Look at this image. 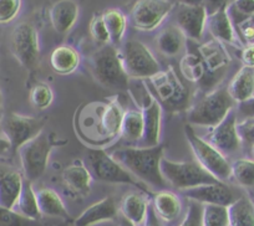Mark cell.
Returning a JSON list of instances; mask_svg holds the SVG:
<instances>
[{"mask_svg":"<svg viewBox=\"0 0 254 226\" xmlns=\"http://www.w3.org/2000/svg\"><path fill=\"white\" fill-rule=\"evenodd\" d=\"M112 158L132 176L153 188L165 189L167 181L161 173L163 147L161 144L145 148H121L112 153Z\"/></svg>","mask_w":254,"mask_h":226,"instance_id":"obj_1","label":"cell"},{"mask_svg":"<svg viewBox=\"0 0 254 226\" xmlns=\"http://www.w3.org/2000/svg\"><path fill=\"white\" fill-rule=\"evenodd\" d=\"M236 102L227 89L213 90L187 109V122L190 126L216 127L234 109Z\"/></svg>","mask_w":254,"mask_h":226,"instance_id":"obj_2","label":"cell"},{"mask_svg":"<svg viewBox=\"0 0 254 226\" xmlns=\"http://www.w3.org/2000/svg\"><path fill=\"white\" fill-rule=\"evenodd\" d=\"M91 69L96 81L107 89L124 91L130 87V77L125 71L121 52L111 44L104 45L92 55Z\"/></svg>","mask_w":254,"mask_h":226,"instance_id":"obj_3","label":"cell"},{"mask_svg":"<svg viewBox=\"0 0 254 226\" xmlns=\"http://www.w3.org/2000/svg\"><path fill=\"white\" fill-rule=\"evenodd\" d=\"M185 133L197 163H199L209 174H212L219 181H228L232 177V168L226 155L222 154L206 139L199 137L190 125H186Z\"/></svg>","mask_w":254,"mask_h":226,"instance_id":"obj_4","label":"cell"},{"mask_svg":"<svg viewBox=\"0 0 254 226\" xmlns=\"http://www.w3.org/2000/svg\"><path fill=\"white\" fill-rule=\"evenodd\" d=\"M161 173L170 185L180 190L219 181L197 162H172L162 158Z\"/></svg>","mask_w":254,"mask_h":226,"instance_id":"obj_5","label":"cell"},{"mask_svg":"<svg viewBox=\"0 0 254 226\" xmlns=\"http://www.w3.org/2000/svg\"><path fill=\"white\" fill-rule=\"evenodd\" d=\"M150 81L156 92L155 97L167 111L173 113L187 108L190 99V90L181 81L172 66L165 71L161 70L158 74L151 77Z\"/></svg>","mask_w":254,"mask_h":226,"instance_id":"obj_6","label":"cell"},{"mask_svg":"<svg viewBox=\"0 0 254 226\" xmlns=\"http://www.w3.org/2000/svg\"><path fill=\"white\" fill-rule=\"evenodd\" d=\"M55 142L50 135L43 132L18 149L24 176L28 181H38L45 173Z\"/></svg>","mask_w":254,"mask_h":226,"instance_id":"obj_7","label":"cell"},{"mask_svg":"<svg viewBox=\"0 0 254 226\" xmlns=\"http://www.w3.org/2000/svg\"><path fill=\"white\" fill-rule=\"evenodd\" d=\"M125 111L119 101H110L97 106L95 115L90 118L92 123L86 127L80 128L82 135L89 137L91 131H94V140L92 142L102 143L114 139L121 131L122 118ZM92 139V138H91Z\"/></svg>","mask_w":254,"mask_h":226,"instance_id":"obj_8","label":"cell"},{"mask_svg":"<svg viewBox=\"0 0 254 226\" xmlns=\"http://www.w3.org/2000/svg\"><path fill=\"white\" fill-rule=\"evenodd\" d=\"M121 59L128 77L148 79L161 71V67L150 48L137 40H128L124 44Z\"/></svg>","mask_w":254,"mask_h":226,"instance_id":"obj_9","label":"cell"},{"mask_svg":"<svg viewBox=\"0 0 254 226\" xmlns=\"http://www.w3.org/2000/svg\"><path fill=\"white\" fill-rule=\"evenodd\" d=\"M10 50L19 64L26 70H34L40 60L39 35L30 23H20L13 29L10 35Z\"/></svg>","mask_w":254,"mask_h":226,"instance_id":"obj_10","label":"cell"},{"mask_svg":"<svg viewBox=\"0 0 254 226\" xmlns=\"http://www.w3.org/2000/svg\"><path fill=\"white\" fill-rule=\"evenodd\" d=\"M86 158L90 173L96 181L112 184H137L132 174L105 150L91 149Z\"/></svg>","mask_w":254,"mask_h":226,"instance_id":"obj_11","label":"cell"},{"mask_svg":"<svg viewBox=\"0 0 254 226\" xmlns=\"http://www.w3.org/2000/svg\"><path fill=\"white\" fill-rule=\"evenodd\" d=\"M0 128L11 148L18 150L26 142L35 138L44 131V122L39 118L9 113L0 121Z\"/></svg>","mask_w":254,"mask_h":226,"instance_id":"obj_12","label":"cell"},{"mask_svg":"<svg viewBox=\"0 0 254 226\" xmlns=\"http://www.w3.org/2000/svg\"><path fill=\"white\" fill-rule=\"evenodd\" d=\"M173 6L171 0H137L131 9V24L141 31L155 30L170 15Z\"/></svg>","mask_w":254,"mask_h":226,"instance_id":"obj_13","label":"cell"},{"mask_svg":"<svg viewBox=\"0 0 254 226\" xmlns=\"http://www.w3.org/2000/svg\"><path fill=\"white\" fill-rule=\"evenodd\" d=\"M237 112L232 109L221 123L212 128L207 136V142L211 143L223 155H233L242 148L241 138L237 132Z\"/></svg>","mask_w":254,"mask_h":226,"instance_id":"obj_14","label":"cell"},{"mask_svg":"<svg viewBox=\"0 0 254 226\" xmlns=\"http://www.w3.org/2000/svg\"><path fill=\"white\" fill-rule=\"evenodd\" d=\"M141 112L143 117V137L141 142L146 147L160 144L161 120H162V106L148 87H143Z\"/></svg>","mask_w":254,"mask_h":226,"instance_id":"obj_15","label":"cell"},{"mask_svg":"<svg viewBox=\"0 0 254 226\" xmlns=\"http://www.w3.org/2000/svg\"><path fill=\"white\" fill-rule=\"evenodd\" d=\"M204 5H182L180 4L175 14V25L183 35L192 41H201L207 23Z\"/></svg>","mask_w":254,"mask_h":226,"instance_id":"obj_16","label":"cell"},{"mask_svg":"<svg viewBox=\"0 0 254 226\" xmlns=\"http://www.w3.org/2000/svg\"><path fill=\"white\" fill-rule=\"evenodd\" d=\"M185 196L190 200L198 201L201 204H213L228 208L232 203L237 200L233 189L227 185L226 181H216L212 184L194 186L185 190Z\"/></svg>","mask_w":254,"mask_h":226,"instance_id":"obj_17","label":"cell"},{"mask_svg":"<svg viewBox=\"0 0 254 226\" xmlns=\"http://www.w3.org/2000/svg\"><path fill=\"white\" fill-rule=\"evenodd\" d=\"M196 48L201 56V59L203 60L204 65H206L209 79L214 84L218 80V76H222L226 72L229 62H231L228 52L224 48L223 44L216 39L202 44V45L197 46Z\"/></svg>","mask_w":254,"mask_h":226,"instance_id":"obj_18","label":"cell"},{"mask_svg":"<svg viewBox=\"0 0 254 226\" xmlns=\"http://www.w3.org/2000/svg\"><path fill=\"white\" fill-rule=\"evenodd\" d=\"M49 18L58 34H67L79 18V5L74 0H59L50 8Z\"/></svg>","mask_w":254,"mask_h":226,"instance_id":"obj_19","label":"cell"},{"mask_svg":"<svg viewBox=\"0 0 254 226\" xmlns=\"http://www.w3.org/2000/svg\"><path fill=\"white\" fill-rule=\"evenodd\" d=\"M206 28L211 33L216 40L221 41L222 44H229V45H241L238 36H237L236 29L227 14V9H221L213 14L207 16Z\"/></svg>","mask_w":254,"mask_h":226,"instance_id":"obj_20","label":"cell"},{"mask_svg":"<svg viewBox=\"0 0 254 226\" xmlns=\"http://www.w3.org/2000/svg\"><path fill=\"white\" fill-rule=\"evenodd\" d=\"M116 216V201L111 196H107L85 209L81 215L75 220V226H92L102 221L112 220Z\"/></svg>","mask_w":254,"mask_h":226,"instance_id":"obj_21","label":"cell"},{"mask_svg":"<svg viewBox=\"0 0 254 226\" xmlns=\"http://www.w3.org/2000/svg\"><path fill=\"white\" fill-rule=\"evenodd\" d=\"M63 181L70 190L76 194L86 195L90 191L92 176L84 162L74 160L64 169Z\"/></svg>","mask_w":254,"mask_h":226,"instance_id":"obj_22","label":"cell"},{"mask_svg":"<svg viewBox=\"0 0 254 226\" xmlns=\"http://www.w3.org/2000/svg\"><path fill=\"white\" fill-rule=\"evenodd\" d=\"M23 176L16 171L0 172V206L14 209L23 188Z\"/></svg>","mask_w":254,"mask_h":226,"instance_id":"obj_23","label":"cell"},{"mask_svg":"<svg viewBox=\"0 0 254 226\" xmlns=\"http://www.w3.org/2000/svg\"><path fill=\"white\" fill-rule=\"evenodd\" d=\"M187 45V38L176 25H167L156 36V47L167 57L177 56Z\"/></svg>","mask_w":254,"mask_h":226,"instance_id":"obj_24","label":"cell"},{"mask_svg":"<svg viewBox=\"0 0 254 226\" xmlns=\"http://www.w3.org/2000/svg\"><path fill=\"white\" fill-rule=\"evenodd\" d=\"M228 93L236 103L248 101L254 96V67L242 66L229 82Z\"/></svg>","mask_w":254,"mask_h":226,"instance_id":"obj_25","label":"cell"},{"mask_svg":"<svg viewBox=\"0 0 254 226\" xmlns=\"http://www.w3.org/2000/svg\"><path fill=\"white\" fill-rule=\"evenodd\" d=\"M80 53L69 45H61L54 48L50 55V66L56 74L70 75L79 67Z\"/></svg>","mask_w":254,"mask_h":226,"instance_id":"obj_26","label":"cell"},{"mask_svg":"<svg viewBox=\"0 0 254 226\" xmlns=\"http://www.w3.org/2000/svg\"><path fill=\"white\" fill-rule=\"evenodd\" d=\"M148 201L140 193H130L124 196L120 204V211L122 216L130 220L135 225L145 223L148 210Z\"/></svg>","mask_w":254,"mask_h":226,"instance_id":"obj_27","label":"cell"},{"mask_svg":"<svg viewBox=\"0 0 254 226\" xmlns=\"http://www.w3.org/2000/svg\"><path fill=\"white\" fill-rule=\"evenodd\" d=\"M38 206L41 215L53 216V218H69L66 206L61 196L50 188H43L36 191Z\"/></svg>","mask_w":254,"mask_h":226,"instance_id":"obj_28","label":"cell"},{"mask_svg":"<svg viewBox=\"0 0 254 226\" xmlns=\"http://www.w3.org/2000/svg\"><path fill=\"white\" fill-rule=\"evenodd\" d=\"M152 208L157 218L162 219L163 221H173L180 215L182 205L180 198L176 194L162 190L153 196Z\"/></svg>","mask_w":254,"mask_h":226,"instance_id":"obj_29","label":"cell"},{"mask_svg":"<svg viewBox=\"0 0 254 226\" xmlns=\"http://www.w3.org/2000/svg\"><path fill=\"white\" fill-rule=\"evenodd\" d=\"M181 72L186 80L192 84H198V82H206L207 77H209L208 72H207L206 65H204L203 60L201 59L198 51L192 50L188 51L183 59L181 60ZM211 80V79H209Z\"/></svg>","mask_w":254,"mask_h":226,"instance_id":"obj_30","label":"cell"},{"mask_svg":"<svg viewBox=\"0 0 254 226\" xmlns=\"http://www.w3.org/2000/svg\"><path fill=\"white\" fill-rule=\"evenodd\" d=\"M229 226H254V204L242 195L228 206Z\"/></svg>","mask_w":254,"mask_h":226,"instance_id":"obj_31","label":"cell"},{"mask_svg":"<svg viewBox=\"0 0 254 226\" xmlns=\"http://www.w3.org/2000/svg\"><path fill=\"white\" fill-rule=\"evenodd\" d=\"M102 19L109 33L110 44L114 46L121 44L127 26V19L125 14L120 9H107L102 13Z\"/></svg>","mask_w":254,"mask_h":226,"instance_id":"obj_32","label":"cell"},{"mask_svg":"<svg viewBox=\"0 0 254 226\" xmlns=\"http://www.w3.org/2000/svg\"><path fill=\"white\" fill-rule=\"evenodd\" d=\"M122 138L127 142H138L143 137V117L141 109L125 111L121 125Z\"/></svg>","mask_w":254,"mask_h":226,"instance_id":"obj_33","label":"cell"},{"mask_svg":"<svg viewBox=\"0 0 254 226\" xmlns=\"http://www.w3.org/2000/svg\"><path fill=\"white\" fill-rule=\"evenodd\" d=\"M16 206L21 215L26 216L31 220H39L41 218V213L38 206V199H36V191L33 188V181L24 178L23 188H21Z\"/></svg>","mask_w":254,"mask_h":226,"instance_id":"obj_34","label":"cell"},{"mask_svg":"<svg viewBox=\"0 0 254 226\" xmlns=\"http://www.w3.org/2000/svg\"><path fill=\"white\" fill-rule=\"evenodd\" d=\"M232 177L242 186L252 188L254 186V160L237 159L231 164Z\"/></svg>","mask_w":254,"mask_h":226,"instance_id":"obj_35","label":"cell"},{"mask_svg":"<svg viewBox=\"0 0 254 226\" xmlns=\"http://www.w3.org/2000/svg\"><path fill=\"white\" fill-rule=\"evenodd\" d=\"M227 14L236 28L242 21L254 15V0H233L227 8Z\"/></svg>","mask_w":254,"mask_h":226,"instance_id":"obj_36","label":"cell"},{"mask_svg":"<svg viewBox=\"0 0 254 226\" xmlns=\"http://www.w3.org/2000/svg\"><path fill=\"white\" fill-rule=\"evenodd\" d=\"M203 226H229L228 208L213 205V204H204Z\"/></svg>","mask_w":254,"mask_h":226,"instance_id":"obj_37","label":"cell"},{"mask_svg":"<svg viewBox=\"0 0 254 226\" xmlns=\"http://www.w3.org/2000/svg\"><path fill=\"white\" fill-rule=\"evenodd\" d=\"M54 101V92L46 84H38L30 92V102L35 108L45 109L51 106Z\"/></svg>","mask_w":254,"mask_h":226,"instance_id":"obj_38","label":"cell"},{"mask_svg":"<svg viewBox=\"0 0 254 226\" xmlns=\"http://www.w3.org/2000/svg\"><path fill=\"white\" fill-rule=\"evenodd\" d=\"M0 226H39L38 220H31L13 209L0 206Z\"/></svg>","mask_w":254,"mask_h":226,"instance_id":"obj_39","label":"cell"},{"mask_svg":"<svg viewBox=\"0 0 254 226\" xmlns=\"http://www.w3.org/2000/svg\"><path fill=\"white\" fill-rule=\"evenodd\" d=\"M178 226H203V204L190 200L187 214Z\"/></svg>","mask_w":254,"mask_h":226,"instance_id":"obj_40","label":"cell"},{"mask_svg":"<svg viewBox=\"0 0 254 226\" xmlns=\"http://www.w3.org/2000/svg\"><path fill=\"white\" fill-rule=\"evenodd\" d=\"M89 30L92 39H94L96 43L101 44V45H107V44H110V36L109 33H107V29L104 23V19H102V15L92 16L91 21H90Z\"/></svg>","mask_w":254,"mask_h":226,"instance_id":"obj_41","label":"cell"},{"mask_svg":"<svg viewBox=\"0 0 254 226\" xmlns=\"http://www.w3.org/2000/svg\"><path fill=\"white\" fill-rule=\"evenodd\" d=\"M21 0H0V24H8L18 16Z\"/></svg>","mask_w":254,"mask_h":226,"instance_id":"obj_42","label":"cell"},{"mask_svg":"<svg viewBox=\"0 0 254 226\" xmlns=\"http://www.w3.org/2000/svg\"><path fill=\"white\" fill-rule=\"evenodd\" d=\"M234 29H236L237 36L242 44L244 45L254 44V15L242 21Z\"/></svg>","mask_w":254,"mask_h":226,"instance_id":"obj_43","label":"cell"},{"mask_svg":"<svg viewBox=\"0 0 254 226\" xmlns=\"http://www.w3.org/2000/svg\"><path fill=\"white\" fill-rule=\"evenodd\" d=\"M237 132L242 144L252 147L254 144V118H244L242 122L237 123Z\"/></svg>","mask_w":254,"mask_h":226,"instance_id":"obj_44","label":"cell"},{"mask_svg":"<svg viewBox=\"0 0 254 226\" xmlns=\"http://www.w3.org/2000/svg\"><path fill=\"white\" fill-rule=\"evenodd\" d=\"M233 0H204V8L207 14H213L221 9H227Z\"/></svg>","mask_w":254,"mask_h":226,"instance_id":"obj_45","label":"cell"},{"mask_svg":"<svg viewBox=\"0 0 254 226\" xmlns=\"http://www.w3.org/2000/svg\"><path fill=\"white\" fill-rule=\"evenodd\" d=\"M238 112L243 118H254V96L248 101L238 103Z\"/></svg>","mask_w":254,"mask_h":226,"instance_id":"obj_46","label":"cell"},{"mask_svg":"<svg viewBox=\"0 0 254 226\" xmlns=\"http://www.w3.org/2000/svg\"><path fill=\"white\" fill-rule=\"evenodd\" d=\"M241 59L244 66L254 67V44L244 46L241 53Z\"/></svg>","mask_w":254,"mask_h":226,"instance_id":"obj_47","label":"cell"},{"mask_svg":"<svg viewBox=\"0 0 254 226\" xmlns=\"http://www.w3.org/2000/svg\"><path fill=\"white\" fill-rule=\"evenodd\" d=\"M145 226H161L160 221H158V218L157 215H156L155 210H153L152 205L148 206L147 216H146V220H145Z\"/></svg>","mask_w":254,"mask_h":226,"instance_id":"obj_48","label":"cell"},{"mask_svg":"<svg viewBox=\"0 0 254 226\" xmlns=\"http://www.w3.org/2000/svg\"><path fill=\"white\" fill-rule=\"evenodd\" d=\"M11 149V145L9 140L4 136H0V155L5 154Z\"/></svg>","mask_w":254,"mask_h":226,"instance_id":"obj_49","label":"cell"},{"mask_svg":"<svg viewBox=\"0 0 254 226\" xmlns=\"http://www.w3.org/2000/svg\"><path fill=\"white\" fill-rule=\"evenodd\" d=\"M182 5H204V0H177Z\"/></svg>","mask_w":254,"mask_h":226,"instance_id":"obj_50","label":"cell"},{"mask_svg":"<svg viewBox=\"0 0 254 226\" xmlns=\"http://www.w3.org/2000/svg\"><path fill=\"white\" fill-rule=\"evenodd\" d=\"M120 226H137V225H135V224L131 223L130 220H127L126 218H124V216H122L121 220H120Z\"/></svg>","mask_w":254,"mask_h":226,"instance_id":"obj_51","label":"cell"},{"mask_svg":"<svg viewBox=\"0 0 254 226\" xmlns=\"http://www.w3.org/2000/svg\"><path fill=\"white\" fill-rule=\"evenodd\" d=\"M3 102H4V97H3V93H1V90H0V111H1V108H3Z\"/></svg>","mask_w":254,"mask_h":226,"instance_id":"obj_52","label":"cell"},{"mask_svg":"<svg viewBox=\"0 0 254 226\" xmlns=\"http://www.w3.org/2000/svg\"><path fill=\"white\" fill-rule=\"evenodd\" d=\"M251 154H252V157L254 158V144L251 147ZM253 160H254V159H253Z\"/></svg>","mask_w":254,"mask_h":226,"instance_id":"obj_53","label":"cell"}]
</instances>
